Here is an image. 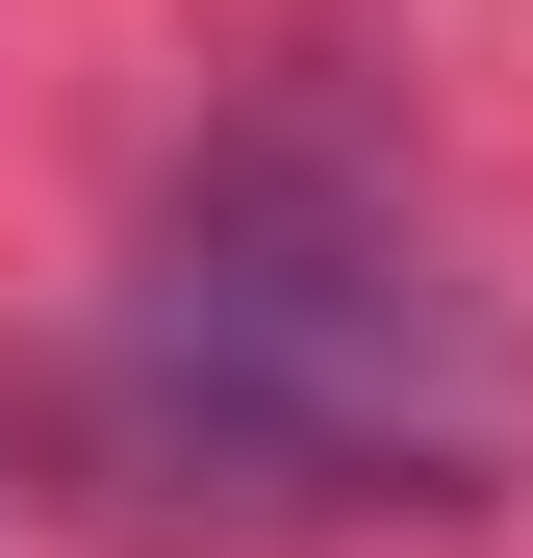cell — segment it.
I'll return each mask as SVG.
<instances>
[{
  "mask_svg": "<svg viewBox=\"0 0 533 558\" xmlns=\"http://www.w3.org/2000/svg\"><path fill=\"white\" fill-rule=\"evenodd\" d=\"M102 457L153 508L229 533H381V508H483L508 483V330L432 254V204L330 102H254L128 254L102 330Z\"/></svg>",
  "mask_w": 533,
  "mask_h": 558,
  "instance_id": "1",
  "label": "cell"
}]
</instances>
